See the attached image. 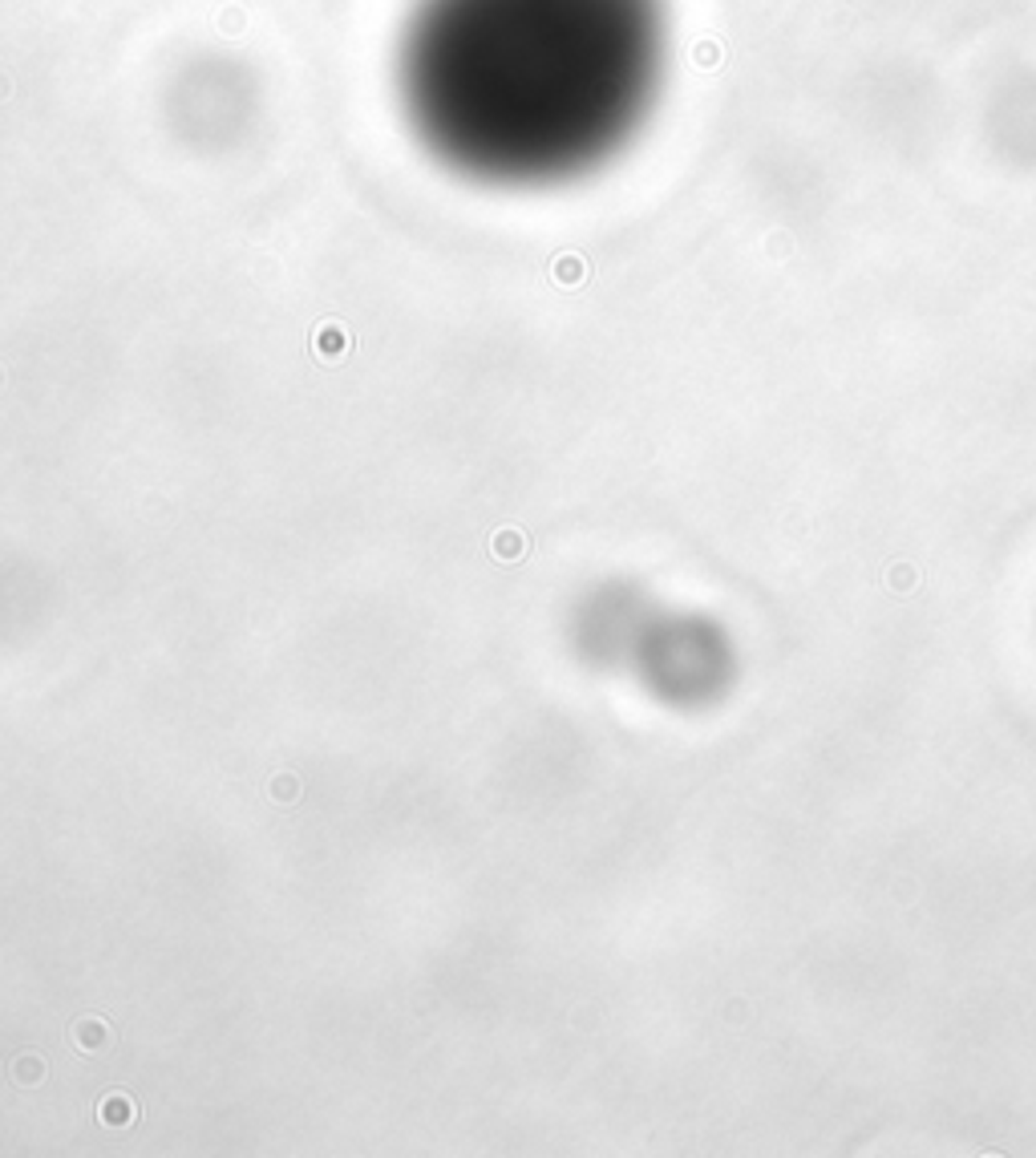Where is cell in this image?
I'll return each mask as SVG.
<instances>
[{"label": "cell", "mask_w": 1036, "mask_h": 1158, "mask_svg": "<svg viewBox=\"0 0 1036 1158\" xmlns=\"http://www.w3.org/2000/svg\"><path fill=\"white\" fill-rule=\"evenodd\" d=\"M665 78V0H413L397 102L478 187H555L636 138Z\"/></svg>", "instance_id": "6da1fadb"}]
</instances>
